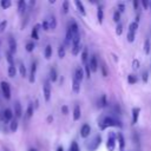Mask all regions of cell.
Returning <instances> with one entry per match:
<instances>
[{"mask_svg":"<svg viewBox=\"0 0 151 151\" xmlns=\"http://www.w3.org/2000/svg\"><path fill=\"white\" fill-rule=\"evenodd\" d=\"M106 127H122V123L118 119L111 116H107V117H104L103 120L100 122V129L105 130Z\"/></svg>","mask_w":151,"mask_h":151,"instance_id":"1","label":"cell"},{"mask_svg":"<svg viewBox=\"0 0 151 151\" xmlns=\"http://www.w3.org/2000/svg\"><path fill=\"white\" fill-rule=\"evenodd\" d=\"M100 143H101V137H100L99 134H96V136L93 137V139L90 142V144L86 145V147H87L88 151H96V150L99 147Z\"/></svg>","mask_w":151,"mask_h":151,"instance_id":"2","label":"cell"},{"mask_svg":"<svg viewBox=\"0 0 151 151\" xmlns=\"http://www.w3.org/2000/svg\"><path fill=\"white\" fill-rule=\"evenodd\" d=\"M116 139H117V136L114 132H110L109 136H107V142H106V147L109 151H114L116 149Z\"/></svg>","mask_w":151,"mask_h":151,"instance_id":"3","label":"cell"},{"mask_svg":"<svg viewBox=\"0 0 151 151\" xmlns=\"http://www.w3.org/2000/svg\"><path fill=\"white\" fill-rule=\"evenodd\" d=\"M0 86H1V92H2L4 97H5L7 100L11 99V86H9V84H8L7 81H1Z\"/></svg>","mask_w":151,"mask_h":151,"instance_id":"4","label":"cell"},{"mask_svg":"<svg viewBox=\"0 0 151 151\" xmlns=\"http://www.w3.org/2000/svg\"><path fill=\"white\" fill-rule=\"evenodd\" d=\"M42 91H44V98L46 101H50L51 99V85H50V81H45L44 84V87H42Z\"/></svg>","mask_w":151,"mask_h":151,"instance_id":"5","label":"cell"},{"mask_svg":"<svg viewBox=\"0 0 151 151\" xmlns=\"http://www.w3.org/2000/svg\"><path fill=\"white\" fill-rule=\"evenodd\" d=\"M88 65H90L91 72H97V70H98V66H99V65H98V60H97V57H96V55H92V57H91Z\"/></svg>","mask_w":151,"mask_h":151,"instance_id":"6","label":"cell"},{"mask_svg":"<svg viewBox=\"0 0 151 151\" xmlns=\"http://www.w3.org/2000/svg\"><path fill=\"white\" fill-rule=\"evenodd\" d=\"M35 73H37V61H33L31 65V72H29V83H34L35 80Z\"/></svg>","mask_w":151,"mask_h":151,"instance_id":"7","label":"cell"},{"mask_svg":"<svg viewBox=\"0 0 151 151\" xmlns=\"http://www.w3.org/2000/svg\"><path fill=\"white\" fill-rule=\"evenodd\" d=\"M90 133H91V127H90V125H88V124H84V125L81 126V129H80V136H81L83 138H87V137L90 136Z\"/></svg>","mask_w":151,"mask_h":151,"instance_id":"8","label":"cell"},{"mask_svg":"<svg viewBox=\"0 0 151 151\" xmlns=\"http://www.w3.org/2000/svg\"><path fill=\"white\" fill-rule=\"evenodd\" d=\"M26 9H27V2L24 0H19L18 1V13L20 15H22V14H25Z\"/></svg>","mask_w":151,"mask_h":151,"instance_id":"9","label":"cell"},{"mask_svg":"<svg viewBox=\"0 0 151 151\" xmlns=\"http://www.w3.org/2000/svg\"><path fill=\"white\" fill-rule=\"evenodd\" d=\"M13 120V112L11 109L4 110V123H8Z\"/></svg>","mask_w":151,"mask_h":151,"instance_id":"10","label":"cell"},{"mask_svg":"<svg viewBox=\"0 0 151 151\" xmlns=\"http://www.w3.org/2000/svg\"><path fill=\"white\" fill-rule=\"evenodd\" d=\"M74 5H76V7H77L78 12H79V13H80L83 17H85V15H86V11H85L84 4H83L80 0H76V1H74Z\"/></svg>","mask_w":151,"mask_h":151,"instance_id":"11","label":"cell"},{"mask_svg":"<svg viewBox=\"0 0 151 151\" xmlns=\"http://www.w3.org/2000/svg\"><path fill=\"white\" fill-rule=\"evenodd\" d=\"M8 46H9V52L12 54L15 53V51H17V41H15V39L13 37L8 38Z\"/></svg>","mask_w":151,"mask_h":151,"instance_id":"12","label":"cell"},{"mask_svg":"<svg viewBox=\"0 0 151 151\" xmlns=\"http://www.w3.org/2000/svg\"><path fill=\"white\" fill-rule=\"evenodd\" d=\"M139 112H140V109L139 107H133L132 109V124H137L138 122V118H139Z\"/></svg>","mask_w":151,"mask_h":151,"instance_id":"13","label":"cell"},{"mask_svg":"<svg viewBox=\"0 0 151 151\" xmlns=\"http://www.w3.org/2000/svg\"><path fill=\"white\" fill-rule=\"evenodd\" d=\"M14 114L17 118H20L21 114H22V109H21V105L19 101H15L14 103Z\"/></svg>","mask_w":151,"mask_h":151,"instance_id":"14","label":"cell"},{"mask_svg":"<svg viewBox=\"0 0 151 151\" xmlns=\"http://www.w3.org/2000/svg\"><path fill=\"white\" fill-rule=\"evenodd\" d=\"M74 78H76L78 81L81 83V80H83V78H84V71H83L81 67L76 68V71H74Z\"/></svg>","mask_w":151,"mask_h":151,"instance_id":"15","label":"cell"},{"mask_svg":"<svg viewBox=\"0 0 151 151\" xmlns=\"http://www.w3.org/2000/svg\"><path fill=\"white\" fill-rule=\"evenodd\" d=\"M80 116H81V111H80V106L79 105H76L74 109H73V120H79L80 119Z\"/></svg>","mask_w":151,"mask_h":151,"instance_id":"16","label":"cell"},{"mask_svg":"<svg viewBox=\"0 0 151 151\" xmlns=\"http://www.w3.org/2000/svg\"><path fill=\"white\" fill-rule=\"evenodd\" d=\"M72 90H73L74 93H78L80 91V81H78L74 77L72 79Z\"/></svg>","mask_w":151,"mask_h":151,"instance_id":"17","label":"cell"},{"mask_svg":"<svg viewBox=\"0 0 151 151\" xmlns=\"http://www.w3.org/2000/svg\"><path fill=\"white\" fill-rule=\"evenodd\" d=\"M47 21H48V25H50V29H55V27H57L55 17L54 15H50L48 19H47Z\"/></svg>","mask_w":151,"mask_h":151,"instance_id":"18","label":"cell"},{"mask_svg":"<svg viewBox=\"0 0 151 151\" xmlns=\"http://www.w3.org/2000/svg\"><path fill=\"white\" fill-rule=\"evenodd\" d=\"M39 27H40V25H35V26L32 28V32H31V37H32L34 40H38V39H39V34H38Z\"/></svg>","mask_w":151,"mask_h":151,"instance_id":"19","label":"cell"},{"mask_svg":"<svg viewBox=\"0 0 151 151\" xmlns=\"http://www.w3.org/2000/svg\"><path fill=\"white\" fill-rule=\"evenodd\" d=\"M44 54H45V58H46L47 60L51 59V57H52V46H51V45H47V46L45 47Z\"/></svg>","mask_w":151,"mask_h":151,"instance_id":"20","label":"cell"},{"mask_svg":"<svg viewBox=\"0 0 151 151\" xmlns=\"http://www.w3.org/2000/svg\"><path fill=\"white\" fill-rule=\"evenodd\" d=\"M107 105V99H106V96L105 94H103L100 98H99V100H98V106L99 107H105Z\"/></svg>","mask_w":151,"mask_h":151,"instance_id":"21","label":"cell"},{"mask_svg":"<svg viewBox=\"0 0 151 151\" xmlns=\"http://www.w3.org/2000/svg\"><path fill=\"white\" fill-rule=\"evenodd\" d=\"M81 61H83V64L85 65V64H87V59H88V52H87V48L85 47L84 50H83V52H81Z\"/></svg>","mask_w":151,"mask_h":151,"instance_id":"22","label":"cell"},{"mask_svg":"<svg viewBox=\"0 0 151 151\" xmlns=\"http://www.w3.org/2000/svg\"><path fill=\"white\" fill-rule=\"evenodd\" d=\"M97 19H98V22H99V24H103V19H104V11H103V8H101V7H99V8H98V11H97Z\"/></svg>","mask_w":151,"mask_h":151,"instance_id":"23","label":"cell"},{"mask_svg":"<svg viewBox=\"0 0 151 151\" xmlns=\"http://www.w3.org/2000/svg\"><path fill=\"white\" fill-rule=\"evenodd\" d=\"M137 29H138V22L137 21H133L129 25V32H132V33H137Z\"/></svg>","mask_w":151,"mask_h":151,"instance_id":"24","label":"cell"},{"mask_svg":"<svg viewBox=\"0 0 151 151\" xmlns=\"http://www.w3.org/2000/svg\"><path fill=\"white\" fill-rule=\"evenodd\" d=\"M80 50H81L80 44L73 45V46H72V54H73V55H78V54L80 53Z\"/></svg>","mask_w":151,"mask_h":151,"instance_id":"25","label":"cell"},{"mask_svg":"<svg viewBox=\"0 0 151 151\" xmlns=\"http://www.w3.org/2000/svg\"><path fill=\"white\" fill-rule=\"evenodd\" d=\"M9 129L12 132H15L18 130V120L17 119H13L11 123H9Z\"/></svg>","mask_w":151,"mask_h":151,"instance_id":"26","label":"cell"},{"mask_svg":"<svg viewBox=\"0 0 151 151\" xmlns=\"http://www.w3.org/2000/svg\"><path fill=\"white\" fill-rule=\"evenodd\" d=\"M117 138H118V142H119V147H120V150L123 151V149H124V146H125V142H124V137H123V134H122V133H118V136H117Z\"/></svg>","mask_w":151,"mask_h":151,"instance_id":"27","label":"cell"},{"mask_svg":"<svg viewBox=\"0 0 151 151\" xmlns=\"http://www.w3.org/2000/svg\"><path fill=\"white\" fill-rule=\"evenodd\" d=\"M11 5H12L11 0H1V2H0V6H1L4 9L9 8V7H11Z\"/></svg>","mask_w":151,"mask_h":151,"instance_id":"28","label":"cell"},{"mask_svg":"<svg viewBox=\"0 0 151 151\" xmlns=\"http://www.w3.org/2000/svg\"><path fill=\"white\" fill-rule=\"evenodd\" d=\"M50 79H51L52 81H55V80H57V71H55L54 67H52V68L50 70Z\"/></svg>","mask_w":151,"mask_h":151,"instance_id":"29","label":"cell"},{"mask_svg":"<svg viewBox=\"0 0 151 151\" xmlns=\"http://www.w3.org/2000/svg\"><path fill=\"white\" fill-rule=\"evenodd\" d=\"M137 77L134 76V74H129L127 76V83L129 84H131V85H133V84H136L137 83Z\"/></svg>","mask_w":151,"mask_h":151,"instance_id":"30","label":"cell"},{"mask_svg":"<svg viewBox=\"0 0 151 151\" xmlns=\"http://www.w3.org/2000/svg\"><path fill=\"white\" fill-rule=\"evenodd\" d=\"M144 53L149 54L150 53V39H146L144 41Z\"/></svg>","mask_w":151,"mask_h":151,"instance_id":"31","label":"cell"},{"mask_svg":"<svg viewBox=\"0 0 151 151\" xmlns=\"http://www.w3.org/2000/svg\"><path fill=\"white\" fill-rule=\"evenodd\" d=\"M26 116H27V118H31L33 116V104L32 103L28 104V107H27V111H26Z\"/></svg>","mask_w":151,"mask_h":151,"instance_id":"32","label":"cell"},{"mask_svg":"<svg viewBox=\"0 0 151 151\" xmlns=\"http://www.w3.org/2000/svg\"><path fill=\"white\" fill-rule=\"evenodd\" d=\"M134 38H136V33H132V32H129L127 31V35H126V39L129 42H133L134 41Z\"/></svg>","mask_w":151,"mask_h":151,"instance_id":"33","label":"cell"},{"mask_svg":"<svg viewBox=\"0 0 151 151\" xmlns=\"http://www.w3.org/2000/svg\"><path fill=\"white\" fill-rule=\"evenodd\" d=\"M34 47H35V45H34L33 41H28V42L26 44V51H27V52H33Z\"/></svg>","mask_w":151,"mask_h":151,"instance_id":"34","label":"cell"},{"mask_svg":"<svg viewBox=\"0 0 151 151\" xmlns=\"http://www.w3.org/2000/svg\"><path fill=\"white\" fill-rule=\"evenodd\" d=\"M6 58H7V61H8V64H9V66H13L14 65V61H13V57H12V53L8 51V52H6Z\"/></svg>","mask_w":151,"mask_h":151,"instance_id":"35","label":"cell"},{"mask_svg":"<svg viewBox=\"0 0 151 151\" xmlns=\"http://www.w3.org/2000/svg\"><path fill=\"white\" fill-rule=\"evenodd\" d=\"M15 73H17V70H15V66L13 65V66H9L8 67V77H11V78H13L14 76H15Z\"/></svg>","mask_w":151,"mask_h":151,"instance_id":"36","label":"cell"},{"mask_svg":"<svg viewBox=\"0 0 151 151\" xmlns=\"http://www.w3.org/2000/svg\"><path fill=\"white\" fill-rule=\"evenodd\" d=\"M65 53H66V51H65V46H60L59 47V50H58V57L59 58H64L65 57Z\"/></svg>","mask_w":151,"mask_h":151,"instance_id":"37","label":"cell"},{"mask_svg":"<svg viewBox=\"0 0 151 151\" xmlns=\"http://www.w3.org/2000/svg\"><path fill=\"white\" fill-rule=\"evenodd\" d=\"M84 68H85V76H86V78H90L91 77V68H90L88 63L84 65Z\"/></svg>","mask_w":151,"mask_h":151,"instance_id":"38","label":"cell"},{"mask_svg":"<svg viewBox=\"0 0 151 151\" xmlns=\"http://www.w3.org/2000/svg\"><path fill=\"white\" fill-rule=\"evenodd\" d=\"M70 151H80V149H79L77 142H72V143H71V145H70Z\"/></svg>","mask_w":151,"mask_h":151,"instance_id":"39","label":"cell"},{"mask_svg":"<svg viewBox=\"0 0 151 151\" xmlns=\"http://www.w3.org/2000/svg\"><path fill=\"white\" fill-rule=\"evenodd\" d=\"M19 72H20V74H21L22 77H26V76H27V74H26V67H25L24 64H20V65H19Z\"/></svg>","mask_w":151,"mask_h":151,"instance_id":"40","label":"cell"},{"mask_svg":"<svg viewBox=\"0 0 151 151\" xmlns=\"http://www.w3.org/2000/svg\"><path fill=\"white\" fill-rule=\"evenodd\" d=\"M41 27H42V29H44V31H50V25H48V21H47V19H45V20L42 21V24H41Z\"/></svg>","mask_w":151,"mask_h":151,"instance_id":"41","label":"cell"},{"mask_svg":"<svg viewBox=\"0 0 151 151\" xmlns=\"http://www.w3.org/2000/svg\"><path fill=\"white\" fill-rule=\"evenodd\" d=\"M68 1H64L63 2V12L65 13V14H67L68 13Z\"/></svg>","mask_w":151,"mask_h":151,"instance_id":"42","label":"cell"},{"mask_svg":"<svg viewBox=\"0 0 151 151\" xmlns=\"http://www.w3.org/2000/svg\"><path fill=\"white\" fill-rule=\"evenodd\" d=\"M119 19H120V13H119L118 11H116V12L113 13V21L118 24V22H119Z\"/></svg>","mask_w":151,"mask_h":151,"instance_id":"43","label":"cell"},{"mask_svg":"<svg viewBox=\"0 0 151 151\" xmlns=\"http://www.w3.org/2000/svg\"><path fill=\"white\" fill-rule=\"evenodd\" d=\"M122 32H123V25H122V24H117V27H116V33H117L118 35H120V34H122Z\"/></svg>","mask_w":151,"mask_h":151,"instance_id":"44","label":"cell"},{"mask_svg":"<svg viewBox=\"0 0 151 151\" xmlns=\"http://www.w3.org/2000/svg\"><path fill=\"white\" fill-rule=\"evenodd\" d=\"M132 68L133 70H138L139 68V60L138 59H133V61H132Z\"/></svg>","mask_w":151,"mask_h":151,"instance_id":"45","label":"cell"},{"mask_svg":"<svg viewBox=\"0 0 151 151\" xmlns=\"http://www.w3.org/2000/svg\"><path fill=\"white\" fill-rule=\"evenodd\" d=\"M6 26H7V20H2L0 22V32H4L5 28H6Z\"/></svg>","mask_w":151,"mask_h":151,"instance_id":"46","label":"cell"},{"mask_svg":"<svg viewBox=\"0 0 151 151\" xmlns=\"http://www.w3.org/2000/svg\"><path fill=\"white\" fill-rule=\"evenodd\" d=\"M142 6H143L144 9H147V8L150 7V1H147V0H143V1H142Z\"/></svg>","mask_w":151,"mask_h":151,"instance_id":"47","label":"cell"},{"mask_svg":"<svg viewBox=\"0 0 151 151\" xmlns=\"http://www.w3.org/2000/svg\"><path fill=\"white\" fill-rule=\"evenodd\" d=\"M124 11H125V5L124 4H119L118 5V12L119 13H123Z\"/></svg>","mask_w":151,"mask_h":151,"instance_id":"48","label":"cell"},{"mask_svg":"<svg viewBox=\"0 0 151 151\" xmlns=\"http://www.w3.org/2000/svg\"><path fill=\"white\" fill-rule=\"evenodd\" d=\"M147 79H149V73L145 71L143 72V83H147Z\"/></svg>","mask_w":151,"mask_h":151,"instance_id":"49","label":"cell"},{"mask_svg":"<svg viewBox=\"0 0 151 151\" xmlns=\"http://www.w3.org/2000/svg\"><path fill=\"white\" fill-rule=\"evenodd\" d=\"M101 72H103V76H104V77H106V76H107V71H106V66H105L104 64L101 65Z\"/></svg>","mask_w":151,"mask_h":151,"instance_id":"50","label":"cell"},{"mask_svg":"<svg viewBox=\"0 0 151 151\" xmlns=\"http://www.w3.org/2000/svg\"><path fill=\"white\" fill-rule=\"evenodd\" d=\"M61 111H63V113H64V114H67V112H68V109H67V106H66V105L61 106Z\"/></svg>","mask_w":151,"mask_h":151,"instance_id":"51","label":"cell"},{"mask_svg":"<svg viewBox=\"0 0 151 151\" xmlns=\"http://www.w3.org/2000/svg\"><path fill=\"white\" fill-rule=\"evenodd\" d=\"M138 7H139V2H138L137 0H134V1H133V8H134V9H138Z\"/></svg>","mask_w":151,"mask_h":151,"instance_id":"52","label":"cell"},{"mask_svg":"<svg viewBox=\"0 0 151 151\" xmlns=\"http://www.w3.org/2000/svg\"><path fill=\"white\" fill-rule=\"evenodd\" d=\"M0 120H2V122H4V111H1V112H0Z\"/></svg>","mask_w":151,"mask_h":151,"instance_id":"53","label":"cell"},{"mask_svg":"<svg viewBox=\"0 0 151 151\" xmlns=\"http://www.w3.org/2000/svg\"><path fill=\"white\" fill-rule=\"evenodd\" d=\"M57 151H64V149H63V146H59V147L57 149Z\"/></svg>","mask_w":151,"mask_h":151,"instance_id":"54","label":"cell"},{"mask_svg":"<svg viewBox=\"0 0 151 151\" xmlns=\"http://www.w3.org/2000/svg\"><path fill=\"white\" fill-rule=\"evenodd\" d=\"M52 119H53V118H52V117H51V116H50V117H48V118H47V120H48V122H51V120H52Z\"/></svg>","mask_w":151,"mask_h":151,"instance_id":"55","label":"cell"},{"mask_svg":"<svg viewBox=\"0 0 151 151\" xmlns=\"http://www.w3.org/2000/svg\"><path fill=\"white\" fill-rule=\"evenodd\" d=\"M29 151H37V150H35V149H31Z\"/></svg>","mask_w":151,"mask_h":151,"instance_id":"56","label":"cell"},{"mask_svg":"<svg viewBox=\"0 0 151 151\" xmlns=\"http://www.w3.org/2000/svg\"><path fill=\"white\" fill-rule=\"evenodd\" d=\"M150 9H151V2H150Z\"/></svg>","mask_w":151,"mask_h":151,"instance_id":"57","label":"cell"},{"mask_svg":"<svg viewBox=\"0 0 151 151\" xmlns=\"http://www.w3.org/2000/svg\"><path fill=\"white\" fill-rule=\"evenodd\" d=\"M0 44H1V41H0Z\"/></svg>","mask_w":151,"mask_h":151,"instance_id":"58","label":"cell"}]
</instances>
